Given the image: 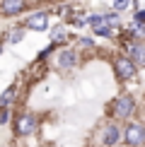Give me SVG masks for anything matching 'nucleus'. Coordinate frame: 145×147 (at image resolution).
<instances>
[{
    "mask_svg": "<svg viewBox=\"0 0 145 147\" xmlns=\"http://www.w3.org/2000/svg\"><path fill=\"white\" fill-rule=\"evenodd\" d=\"M138 109H140V101L133 92H121L114 99H109L106 104V118L109 121H119V123H126V121L136 118Z\"/></svg>",
    "mask_w": 145,
    "mask_h": 147,
    "instance_id": "1",
    "label": "nucleus"
},
{
    "mask_svg": "<svg viewBox=\"0 0 145 147\" xmlns=\"http://www.w3.org/2000/svg\"><path fill=\"white\" fill-rule=\"evenodd\" d=\"M12 133H15V138H34L36 133H39V116H36L34 111H29V109H20V111H15V116H12Z\"/></svg>",
    "mask_w": 145,
    "mask_h": 147,
    "instance_id": "2",
    "label": "nucleus"
},
{
    "mask_svg": "<svg viewBox=\"0 0 145 147\" xmlns=\"http://www.w3.org/2000/svg\"><path fill=\"white\" fill-rule=\"evenodd\" d=\"M111 70H114V77H116L121 84L136 82L138 75H140V65H138L136 60H131L128 56H123L121 51L111 56Z\"/></svg>",
    "mask_w": 145,
    "mask_h": 147,
    "instance_id": "3",
    "label": "nucleus"
},
{
    "mask_svg": "<svg viewBox=\"0 0 145 147\" xmlns=\"http://www.w3.org/2000/svg\"><path fill=\"white\" fill-rule=\"evenodd\" d=\"M80 60H82V53L72 44H65L53 53V68L58 72H72L80 68Z\"/></svg>",
    "mask_w": 145,
    "mask_h": 147,
    "instance_id": "4",
    "label": "nucleus"
},
{
    "mask_svg": "<svg viewBox=\"0 0 145 147\" xmlns=\"http://www.w3.org/2000/svg\"><path fill=\"white\" fill-rule=\"evenodd\" d=\"M87 29L92 32L94 39L119 41V32L106 22V15H104V12H89V17H87Z\"/></svg>",
    "mask_w": 145,
    "mask_h": 147,
    "instance_id": "5",
    "label": "nucleus"
},
{
    "mask_svg": "<svg viewBox=\"0 0 145 147\" xmlns=\"http://www.w3.org/2000/svg\"><path fill=\"white\" fill-rule=\"evenodd\" d=\"M123 147H145V118H136L123 123Z\"/></svg>",
    "mask_w": 145,
    "mask_h": 147,
    "instance_id": "6",
    "label": "nucleus"
},
{
    "mask_svg": "<svg viewBox=\"0 0 145 147\" xmlns=\"http://www.w3.org/2000/svg\"><path fill=\"white\" fill-rule=\"evenodd\" d=\"M51 17H53V10L48 7H39V10H32L27 17H24V29L27 32H36V34H44L51 29Z\"/></svg>",
    "mask_w": 145,
    "mask_h": 147,
    "instance_id": "7",
    "label": "nucleus"
},
{
    "mask_svg": "<svg viewBox=\"0 0 145 147\" xmlns=\"http://www.w3.org/2000/svg\"><path fill=\"white\" fill-rule=\"evenodd\" d=\"M121 140H123V123L106 118V123H102V128H99V145L102 147H119Z\"/></svg>",
    "mask_w": 145,
    "mask_h": 147,
    "instance_id": "8",
    "label": "nucleus"
},
{
    "mask_svg": "<svg viewBox=\"0 0 145 147\" xmlns=\"http://www.w3.org/2000/svg\"><path fill=\"white\" fill-rule=\"evenodd\" d=\"M119 51L123 56H128L131 60H136L140 65V70L145 68V41H131V39H119Z\"/></svg>",
    "mask_w": 145,
    "mask_h": 147,
    "instance_id": "9",
    "label": "nucleus"
},
{
    "mask_svg": "<svg viewBox=\"0 0 145 147\" xmlns=\"http://www.w3.org/2000/svg\"><path fill=\"white\" fill-rule=\"evenodd\" d=\"M29 10V0H0V17H20Z\"/></svg>",
    "mask_w": 145,
    "mask_h": 147,
    "instance_id": "10",
    "label": "nucleus"
},
{
    "mask_svg": "<svg viewBox=\"0 0 145 147\" xmlns=\"http://www.w3.org/2000/svg\"><path fill=\"white\" fill-rule=\"evenodd\" d=\"M68 29H70L68 24L58 20L51 29H48V41H53V44H58V46H65L68 41H72V34L68 32Z\"/></svg>",
    "mask_w": 145,
    "mask_h": 147,
    "instance_id": "11",
    "label": "nucleus"
},
{
    "mask_svg": "<svg viewBox=\"0 0 145 147\" xmlns=\"http://www.w3.org/2000/svg\"><path fill=\"white\" fill-rule=\"evenodd\" d=\"M17 99H20V82H12L3 89L0 94V106H7V109H15Z\"/></svg>",
    "mask_w": 145,
    "mask_h": 147,
    "instance_id": "12",
    "label": "nucleus"
},
{
    "mask_svg": "<svg viewBox=\"0 0 145 147\" xmlns=\"http://www.w3.org/2000/svg\"><path fill=\"white\" fill-rule=\"evenodd\" d=\"M72 46H75L77 51L85 56V53L97 51V39H94V36H85V34H80V36H72Z\"/></svg>",
    "mask_w": 145,
    "mask_h": 147,
    "instance_id": "13",
    "label": "nucleus"
},
{
    "mask_svg": "<svg viewBox=\"0 0 145 147\" xmlns=\"http://www.w3.org/2000/svg\"><path fill=\"white\" fill-rule=\"evenodd\" d=\"M24 36H27V29H24V24H15V27H10L7 29V34H5V44H10V46H17V44H22L24 41Z\"/></svg>",
    "mask_w": 145,
    "mask_h": 147,
    "instance_id": "14",
    "label": "nucleus"
},
{
    "mask_svg": "<svg viewBox=\"0 0 145 147\" xmlns=\"http://www.w3.org/2000/svg\"><path fill=\"white\" fill-rule=\"evenodd\" d=\"M87 17H89V12H85V10H72V15H70V20L65 22L70 29H77V32H82V29H87Z\"/></svg>",
    "mask_w": 145,
    "mask_h": 147,
    "instance_id": "15",
    "label": "nucleus"
},
{
    "mask_svg": "<svg viewBox=\"0 0 145 147\" xmlns=\"http://www.w3.org/2000/svg\"><path fill=\"white\" fill-rule=\"evenodd\" d=\"M58 48H60L58 44L48 41V44H46V48H41V51L36 53V60H34V63H46V60H51V58H53V53H56Z\"/></svg>",
    "mask_w": 145,
    "mask_h": 147,
    "instance_id": "16",
    "label": "nucleus"
},
{
    "mask_svg": "<svg viewBox=\"0 0 145 147\" xmlns=\"http://www.w3.org/2000/svg\"><path fill=\"white\" fill-rule=\"evenodd\" d=\"M104 15H106V22L111 24L116 32H121V27H123V17H121V12H116V10H106Z\"/></svg>",
    "mask_w": 145,
    "mask_h": 147,
    "instance_id": "17",
    "label": "nucleus"
},
{
    "mask_svg": "<svg viewBox=\"0 0 145 147\" xmlns=\"http://www.w3.org/2000/svg\"><path fill=\"white\" fill-rule=\"evenodd\" d=\"M131 3H133V0H111V10H116V12L123 15V12L131 7Z\"/></svg>",
    "mask_w": 145,
    "mask_h": 147,
    "instance_id": "18",
    "label": "nucleus"
},
{
    "mask_svg": "<svg viewBox=\"0 0 145 147\" xmlns=\"http://www.w3.org/2000/svg\"><path fill=\"white\" fill-rule=\"evenodd\" d=\"M131 22H136V24H143V27H145V7H140V10H136V12H133Z\"/></svg>",
    "mask_w": 145,
    "mask_h": 147,
    "instance_id": "19",
    "label": "nucleus"
},
{
    "mask_svg": "<svg viewBox=\"0 0 145 147\" xmlns=\"http://www.w3.org/2000/svg\"><path fill=\"white\" fill-rule=\"evenodd\" d=\"M3 53H5V41L0 39V56H3Z\"/></svg>",
    "mask_w": 145,
    "mask_h": 147,
    "instance_id": "20",
    "label": "nucleus"
}]
</instances>
